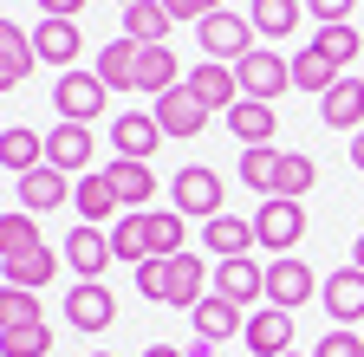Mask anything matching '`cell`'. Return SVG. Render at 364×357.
<instances>
[{
	"label": "cell",
	"instance_id": "obj_1",
	"mask_svg": "<svg viewBox=\"0 0 364 357\" xmlns=\"http://www.w3.org/2000/svg\"><path fill=\"white\" fill-rule=\"evenodd\" d=\"M196 46L215 59V65H241L247 53H254V20H241V13H208L202 26H196Z\"/></svg>",
	"mask_w": 364,
	"mask_h": 357
},
{
	"label": "cell",
	"instance_id": "obj_2",
	"mask_svg": "<svg viewBox=\"0 0 364 357\" xmlns=\"http://www.w3.org/2000/svg\"><path fill=\"white\" fill-rule=\"evenodd\" d=\"M299 234H306V208L299 202H280V195H267L260 208H254V241L280 260V253H293L299 247Z\"/></svg>",
	"mask_w": 364,
	"mask_h": 357
},
{
	"label": "cell",
	"instance_id": "obj_3",
	"mask_svg": "<svg viewBox=\"0 0 364 357\" xmlns=\"http://www.w3.org/2000/svg\"><path fill=\"white\" fill-rule=\"evenodd\" d=\"M169 202L189 214V221H215V214H228L221 208V175L208 169V163H189V169H176V182H169Z\"/></svg>",
	"mask_w": 364,
	"mask_h": 357
},
{
	"label": "cell",
	"instance_id": "obj_4",
	"mask_svg": "<svg viewBox=\"0 0 364 357\" xmlns=\"http://www.w3.org/2000/svg\"><path fill=\"white\" fill-rule=\"evenodd\" d=\"M53 104H59V123H91V117L111 104V92H105V78H98V72H59Z\"/></svg>",
	"mask_w": 364,
	"mask_h": 357
},
{
	"label": "cell",
	"instance_id": "obj_5",
	"mask_svg": "<svg viewBox=\"0 0 364 357\" xmlns=\"http://www.w3.org/2000/svg\"><path fill=\"white\" fill-rule=\"evenodd\" d=\"M150 117L163 123V137H182V143H189V137H202V123H208V104L189 92V78H182L176 92H163V98L150 104Z\"/></svg>",
	"mask_w": 364,
	"mask_h": 357
},
{
	"label": "cell",
	"instance_id": "obj_6",
	"mask_svg": "<svg viewBox=\"0 0 364 357\" xmlns=\"http://www.w3.org/2000/svg\"><path fill=\"white\" fill-rule=\"evenodd\" d=\"M65 325H72V331H111V325H117V299H111L98 280H78V286L65 292Z\"/></svg>",
	"mask_w": 364,
	"mask_h": 357
},
{
	"label": "cell",
	"instance_id": "obj_7",
	"mask_svg": "<svg viewBox=\"0 0 364 357\" xmlns=\"http://www.w3.org/2000/svg\"><path fill=\"white\" fill-rule=\"evenodd\" d=\"M235 72H241V92H247V98H260V104H273V98L293 84V65H287L280 53H267V46H254Z\"/></svg>",
	"mask_w": 364,
	"mask_h": 357
},
{
	"label": "cell",
	"instance_id": "obj_8",
	"mask_svg": "<svg viewBox=\"0 0 364 357\" xmlns=\"http://www.w3.org/2000/svg\"><path fill=\"white\" fill-rule=\"evenodd\" d=\"M318 292V273H312V266L299 260V253H280V260H273L267 266V299L273 305H280V312H293V305H306Z\"/></svg>",
	"mask_w": 364,
	"mask_h": 357
},
{
	"label": "cell",
	"instance_id": "obj_9",
	"mask_svg": "<svg viewBox=\"0 0 364 357\" xmlns=\"http://www.w3.org/2000/svg\"><path fill=\"white\" fill-rule=\"evenodd\" d=\"M111 150L130 156V163H150V156L163 150V123H156L150 111H124V117L111 123Z\"/></svg>",
	"mask_w": 364,
	"mask_h": 357
},
{
	"label": "cell",
	"instance_id": "obj_10",
	"mask_svg": "<svg viewBox=\"0 0 364 357\" xmlns=\"http://www.w3.org/2000/svg\"><path fill=\"white\" fill-rule=\"evenodd\" d=\"M247 351L254 357H287L293 351V312H280V305H260V312H247Z\"/></svg>",
	"mask_w": 364,
	"mask_h": 357
},
{
	"label": "cell",
	"instance_id": "obj_11",
	"mask_svg": "<svg viewBox=\"0 0 364 357\" xmlns=\"http://www.w3.org/2000/svg\"><path fill=\"white\" fill-rule=\"evenodd\" d=\"M111 260H117V253H111V234H105V228H85V221H78V228L65 234V266H72L78 280H98Z\"/></svg>",
	"mask_w": 364,
	"mask_h": 357
},
{
	"label": "cell",
	"instance_id": "obj_12",
	"mask_svg": "<svg viewBox=\"0 0 364 357\" xmlns=\"http://www.w3.org/2000/svg\"><path fill=\"white\" fill-rule=\"evenodd\" d=\"M91 123H59L53 137H46V163L65 169V175H91Z\"/></svg>",
	"mask_w": 364,
	"mask_h": 357
},
{
	"label": "cell",
	"instance_id": "obj_13",
	"mask_svg": "<svg viewBox=\"0 0 364 357\" xmlns=\"http://www.w3.org/2000/svg\"><path fill=\"white\" fill-rule=\"evenodd\" d=\"M72 208H78V221L85 228H105V221H124L117 208V189H111V175L105 169H91V175H78V195H72Z\"/></svg>",
	"mask_w": 364,
	"mask_h": 357
},
{
	"label": "cell",
	"instance_id": "obj_14",
	"mask_svg": "<svg viewBox=\"0 0 364 357\" xmlns=\"http://www.w3.org/2000/svg\"><path fill=\"white\" fill-rule=\"evenodd\" d=\"M189 92H196L208 111H235V104L247 98V92H241V72H235V65H215V59L189 72Z\"/></svg>",
	"mask_w": 364,
	"mask_h": 357
},
{
	"label": "cell",
	"instance_id": "obj_15",
	"mask_svg": "<svg viewBox=\"0 0 364 357\" xmlns=\"http://www.w3.org/2000/svg\"><path fill=\"white\" fill-rule=\"evenodd\" d=\"M78 195V182L65 169H53V163H39L33 175H20V202H26V214H46V208H59V202H72Z\"/></svg>",
	"mask_w": 364,
	"mask_h": 357
},
{
	"label": "cell",
	"instance_id": "obj_16",
	"mask_svg": "<svg viewBox=\"0 0 364 357\" xmlns=\"http://www.w3.org/2000/svg\"><path fill=\"white\" fill-rule=\"evenodd\" d=\"M215 292H228L235 305L267 299V266H260L254 253H241V260H221V266H215Z\"/></svg>",
	"mask_w": 364,
	"mask_h": 357
},
{
	"label": "cell",
	"instance_id": "obj_17",
	"mask_svg": "<svg viewBox=\"0 0 364 357\" xmlns=\"http://www.w3.org/2000/svg\"><path fill=\"white\" fill-rule=\"evenodd\" d=\"M247 331V312L228 299V292H208L202 305H196V338H208V344H228V338H241Z\"/></svg>",
	"mask_w": 364,
	"mask_h": 357
},
{
	"label": "cell",
	"instance_id": "obj_18",
	"mask_svg": "<svg viewBox=\"0 0 364 357\" xmlns=\"http://www.w3.org/2000/svg\"><path fill=\"white\" fill-rule=\"evenodd\" d=\"M228 130L241 137V150H260V143H273V137H280V111H273V104H260V98H241L235 111H228Z\"/></svg>",
	"mask_w": 364,
	"mask_h": 357
},
{
	"label": "cell",
	"instance_id": "obj_19",
	"mask_svg": "<svg viewBox=\"0 0 364 357\" xmlns=\"http://www.w3.org/2000/svg\"><path fill=\"white\" fill-rule=\"evenodd\" d=\"M39 65V46H33V33H20L14 20H0V92H14V84Z\"/></svg>",
	"mask_w": 364,
	"mask_h": 357
},
{
	"label": "cell",
	"instance_id": "obj_20",
	"mask_svg": "<svg viewBox=\"0 0 364 357\" xmlns=\"http://www.w3.org/2000/svg\"><path fill=\"white\" fill-rule=\"evenodd\" d=\"M318 117H326V130H364V84L358 78H338L326 98H318Z\"/></svg>",
	"mask_w": 364,
	"mask_h": 357
},
{
	"label": "cell",
	"instance_id": "obj_21",
	"mask_svg": "<svg viewBox=\"0 0 364 357\" xmlns=\"http://www.w3.org/2000/svg\"><path fill=\"white\" fill-rule=\"evenodd\" d=\"M33 46H39V59H46V65L72 72V59L85 53V39H78V20H39V26H33Z\"/></svg>",
	"mask_w": 364,
	"mask_h": 357
},
{
	"label": "cell",
	"instance_id": "obj_22",
	"mask_svg": "<svg viewBox=\"0 0 364 357\" xmlns=\"http://www.w3.org/2000/svg\"><path fill=\"white\" fill-rule=\"evenodd\" d=\"M111 189H117V202L130 208V214H144V202H156V175H150V163H130V156H111Z\"/></svg>",
	"mask_w": 364,
	"mask_h": 357
},
{
	"label": "cell",
	"instance_id": "obj_23",
	"mask_svg": "<svg viewBox=\"0 0 364 357\" xmlns=\"http://www.w3.org/2000/svg\"><path fill=\"white\" fill-rule=\"evenodd\" d=\"M202 247L221 253V260H241V253H254L260 241H254V221H241V214H215V221H202Z\"/></svg>",
	"mask_w": 364,
	"mask_h": 357
},
{
	"label": "cell",
	"instance_id": "obj_24",
	"mask_svg": "<svg viewBox=\"0 0 364 357\" xmlns=\"http://www.w3.org/2000/svg\"><path fill=\"white\" fill-rule=\"evenodd\" d=\"M326 312L338 325H364V273H358V266L326 273Z\"/></svg>",
	"mask_w": 364,
	"mask_h": 357
},
{
	"label": "cell",
	"instance_id": "obj_25",
	"mask_svg": "<svg viewBox=\"0 0 364 357\" xmlns=\"http://www.w3.org/2000/svg\"><path fill=\"white\" fill-rule=\"evenodd\" d=\"M169 7L163 0H136V7H124V39H136V46H169Z\"/></svg>",
	"mask_w": 364,
	"mask_h": 357
},
{
	"label": "cell",
	"instance_id": "obj_26",
	"mask_svg": "<svg viewBox=\"0 0 364 357\" xmlns=\"http://www.w3.org/2000/svg\"><path fill=\"white\" fill-rule=\"evenodd\" d=\"M208 299V266H202V253H176L169 260V305H202Z\"/></svg>",
	"mask_w": 364,
	"mask_h": 357
},
{
	"label": "cell",
	"instance_id": "obj_27",
	"mask_svg": "<svg viewBox=\"0 0 364 357\" xmlns=\"http://www.w3.org/2000/svg\"><path fill=\"white\" fill-rule=\"evenodd\" d=\"M176 84H182V72H176L169 46H136V92L163 98V92H176Z\"/></svg>",
	"mask_w": 364,
	"mask_h": 357
},
{
	"label": "cell",
	"instance_id": "obj_28",
	"mask_svg": "<svg viewBox=\"0 0 364 357\" xmlns=\"http://www.w3.org/2000/svg\"><path fill=\"white\" fill-rule=\"evenodd\" d=\"M0 163H7V175L20 182V175H33L46 163V137H33L26 123H7V137H0Z\"/></svg>",
	"mask_w": 364,
	"mask_h": 357
},
{
	"label": "cell",
	"instance_id": "obj_29",
	"mask_svg": "<svg viewBox=\"0 0 364 357\" xmlns=\"http://www.w3.org/2000/svg\"><path fill=\"white\" fill-rule=\"evenodd\" d=\"M91 72L105 78V92H136V39H111Z\"/></svg>",
	"mask_w": 364,
	"mask_h": 357
},
{
	"label": "cell",
	"instance_id": "obj_30",
	"mask_svg": "<svg viewBox=\"0 0 364 357\" xmlns=\"http://www.w3.org/2000/svg\"><path fill=\"white\" fill-rule=\"evenodd\" d=\"M111 253H117V260H130V266L156 260V247H150V208H144V214H124L117 228H111Z\"/></svg>",
	"mask_w": 364,
	"mask_h": 357
},
{
	"label": "cell",
	"instance_id": "obj_31",
	"mask_svg": "<svg viewBox=\"0 0 364 357\" xmlns=\"http://www.w3.org/2000/svg\"><path fill=\"white\" fill-rule=\"evenodd\" d=\"M46 241H39V221L26 214V208H7L0 214V260H20V253H39Z\"/></svg>",
	"mask_w": 364,
	"mask_h": 357
},
{
	"label": "cell",
	"instance_id": "obj_32",
	"mask_svg": "<svg viewBox=\"0 0 364 357\" xmlns=\"http://www.w3.org/2000/svg\"><path fill=\"white\" fill-rule=\"evenodd\" d=\"M299 13H306V0H254V7H247L254 33H267V39H287L299 26Z\"/></svg>",
	"mask_w": 364,
	"mask_h": 357
},
{
	"label": "cell",
	"instance_id": "obj_33",
	"mask_svg": "<svg viewBox=\"0 0 364 357\" xmlns=\"http://www.w3.org/2000/svg\"><path fill=\"white\" fill-rule=\"evenodd\" d=\"M338 78H345V72H338V65H332L326 53H318V46H306V53L293 59V84H299V92H312V98H326Z\"/></svg>",
	"mask_w": 364,
	"mask_h": 357
},
{
	"label": "cell",
	"instance_id": "obj_34",
	"mask_svg": "<svg viewBox=\"0 0 364 357\" xmlns=\"http://www.w3.org/2000/svg\"><path fill=\"white\" fill-rule=\"evenodd\" d=\"M182 241H189V214H182V208H150V247H156V260H176Z\"/></svg>",
	"mask_w": 364,
	"mask_h": 357
},
{
	"label": "cell",
	"instance_id": "obj_35",
	"mask_svg": "<svg viewBox=\"0 0 364 357\" xmlns=\"http://www.w3.org/2000/svg\"><path fill=\"white\" fill-rule=\"evenodd\" d=\"M59 273V253L53 247H39V253H20V260H7V286H20V292H39L46 280Z\"/></svg>",
	"mask_w": 364,
	"mask_h": 357
},
{
	"label": "cell",
	"instance_id": "obj_36",
	"mask_svg": "<svg viewBox=\"0 0 364 357\" xmlns=\"http://www.w3.org/2000/svg\"><path fill=\"white\" fill-rule=\"evenodd\" d=\"M280 156H287V150H273V143L241 150V182H247L254 195H273V182H280Z\"/></svg>",
	"mask_w": 364,
	"mask_h": 357
},
{
	"label": "cell",
	"instance_id": "obj_37",
	"mask_svg": "<svg viewBox=\"0 0 364 357\" xmlns=\"http://www.w3.org/2000/svg\"><path fill=\"white\" fill-rule=\"evenodd\" d=\"M312 182H318L312 156L287 150V156H280V182H273V195H280V202H306V195H312Z\"/></svg>",
	"mask_w": 364,
	"mask_h": 357
},
{
	"label": "cell",
	"instance_id": "obj_38",
	"mask_svg": "<svg viewBox=\"0 0 364 357\" xmlns=\"http://www.w3.org/2000/svg\"><path fill=\"white\" fill-rule=\"evenodd\" d=\"M53 325H0V357H46Z\"/></svg>",
	"mask_w": 364,
	"mask_h": 357
},
{
	"label": "cell",
	"instance_id": "obj_39",
	"mask_svg": "<svg viewBox=\"0 0 364 357\" xmlns=\"http://www.w3.org/2000/svg\"><path fill=\"white\" fill-rule=\"evenodd\" d=\"M312 46H318V53H326V59H332V65L345 72V65H351V59L364 53V39H358L351 26H318V39H312Z\"/></svg>",
	"mask_w": 364,
	"mask_h": 357
},
{
	"label": "cell",
	"instance_id": "obj_40",
	"mask_svg": "<svg viewBox=\"0 0 364 357\" xmlns=\"http://www.w3.org/2000/svg\"><path fill=\"white\" fill-rule=\"evenodd\" d=\"M0 325H46L39 319V299L20 286H0Z\"/></svg>",
	"mask_w": 364,
	"mask_h": 357
},
{
	"label": "cell",
	"instance_id": "obj_41",
	"mask_svg": "<svg viewBox=\"0 0 364 357\" xmlns=\"http://www.w3.org/2000/svg\"><path fill=\"white\" fill-rule=\"evenodd\" d=\"M136 292L150 305H169V260H144L136 266Z\"/></svg>",
	"mask_w": 364,
	"mask_h": 357
},
{
	"label": "cell",
	"instance_id": "obj_42",
	"mask_svg": "<svg viewBox=\"0 0 364 357\" xmlns=\"http://www.w3.org/2000/svg\"><path fill=\"white\" fill-rule=\"evenodd\" d=\"M312 357H364V331H326Z\"/></svg>",
	"mask_w": 364,
	"mask_h": 357
},
{
	"label": "cell",
	"instance_id": "obj_43",
	"mask_svg": "<svg viewBox=\"0 0 364 357\" xmlns=\"http://www.w3.org/2000/svg\"><path fill=\"white\" fill-rule=\"evenodd\" d=\"M351 7H358V0H306V13L318 26H351Z\"/></svg>",
	"mask_w": 364,
	"mask_h": 357
},
{
	"label": "cell",
	"instance_id": "obj_44",
	"mask_svg": "<svg viewBox=\"0 0 364 357\" xmlns=\"http://www.w3.org/2000/svg\"><path fill=\"white\" fill-rule=\"evenodd\" d=\"M163 7H169V20H208V13H221V0H163Z\"/></svg>",
	"mask_w": 364,
	"mask_h": 357
},
{
	"label": "cell",
	"instance_id": "obj_45",
	"mask_svg": "<svg viewBox=\"0 0 364 357\" xmlns=\"http://www.w3.org/2000/svg\"><path fill=\"white\" fill-rule=\"evenodd\" d=\"M39 7H46V20H78L85 0H39Z\"/></svg>",
	"mask_w": 364,
	"mask_h": 357
},
{
	"label": "cell",
	"instance_id": "obj_46",
	"mask_svg": "<svg viewBox=\"0 0 364 357\" xmlns=\"http://www.w3.org/2000/svg\"><path fill=\"white\" fill-rule=\"evenodd\" d=\"M351 169L364 175V130H358V137H351Z\"/></svg>",
	"mask_w": 364,
	"mask_h": 357
},
{
	"label": "cell",
	"instance_id": "obj_47",
	"mask_svg": "<svg viewBox=\"0 0 364 357\" xmlns=\"http://www.w3.org/2000/svg\"><path fill=\"white\" fill-rule=\"evenodd\" d=\"M144 357H189V351H176V344H150Z\"/></svg>",
	"mask_w": 364,
	"mask_h": 357
},
{
	"label": "cell",
	"instance_id": "obj_48",
	"mask_svg": "<svg viewBox=\"0 0 364 357\" xmlns=\"http://www.w3.org/2000/svg\"><path fill=\"white\" fill-rule=\"evenodd\" d=\"M351 266H358V273H364V234H358V247H351Z\"/></svg>",
	"mask_w": 364,
	"mask_h": 357
},
{
	"label": "cell",
	"instance_id": "obj_49",
	"mask_svg": "<svg viewBox=\"0 0 364 357\" xmlns=\"http://www.w3.org/2000/svg\"><path fill=\"white\" fill-rule=\"evenodd\" d=\"M117 7H136V0H117Z\"/></svg>",
	"mask_w": 364,
	"mask_h": 357
},
{
	"label": "cell",
	"instance_id": "obj_50",
	"mask_svg": "<svg viewBox=\"0 0 364 357\" xmlns=\"http://www.w3.org/2000/svg\"><path fill=\"white\" fill-rule=\"evenodd\" d=\"M91 357H111V351H91Z\"/></svg>",
	"mask_w": 364,
	"mask_h": 357
},
{
	"label": "cell",
	"instance_id": "obj_51",
	"mask_svg": "<svg viewBox=\"0 0 364 357\" xmlns=\"http://www.w3.org/2000/svg\"><path fill=\"white\" fill-rule=\"evenodd\" d=\"M358 331H364V325H358Z\"/></svg>",
	"mask_w": 364,
	"mask_h": 357
}]
</instances>
